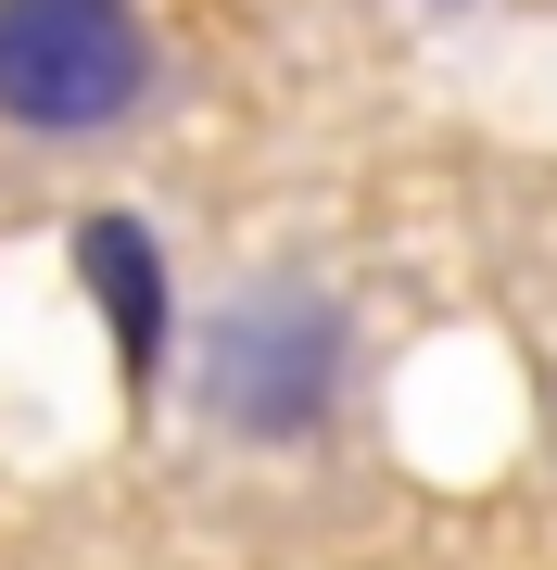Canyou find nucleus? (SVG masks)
Masks as SVG:
<instances>
[{
  "label": "nucleus",
  "mask_w": 557,
  "mask_h": 570,
  "mask_svg": "<svg viewBox=\"0 0 557 570\" xmlns=\"http://www.w3.org/2000/svg\"><path fill=\"white\" fill-rule=\"evenodd\" d=\"M190 406H203V431H228L253 456L317 444L355 406V305L317 279H241L190 343Z\"/></svg>",
  "instance_id": "1"
},
{
  "label": "nucleus",
  "mask_w": 557,
  "mask_h": 570,
  "mask_svg": "<svg viewBox=\"0 0 557 570\" xmlns=\"http://www.w3.org/2000/svg\"><path fill=\"white\" fill-rule=\"evenodd\" d=\"M152 26L140 0H0V127L13 140H115L152 115Z\"/></svg>",
  "instance_id": "2"
},
{
  "label": "nucleus",
  "mask_w": 557,
  "mask_h": 570,
  "mask_svg": "<svg viewBox=\"0 0 557 570\" xmlns=\"http://www.w3.org/2000/svg\"><path fill=\"white\" fill-rule=\"evenodd\" d=\"M63 266H77V292H89V305H102V330H115V381H127V406H152L166 343H178V266H166V242H152L140 216H77Z\"/></svg>",
  "instance_id": "3"
}]
</instances>
